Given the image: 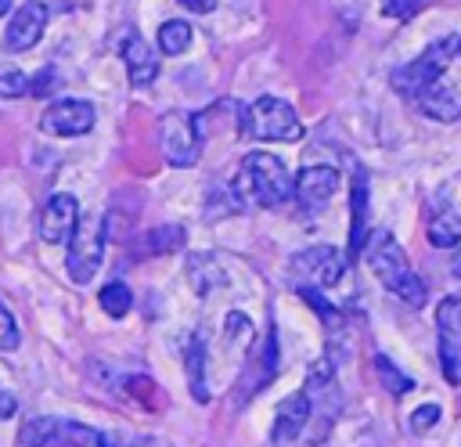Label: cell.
<instances>
[{
	"label": "cell",
	"mask_w": 461,
	"mask_h": 447,
	"mask_svg": "<svg viewBox=\"0 0 461 447\" xmlns=\"http://www.w3.org/2000/svg\"><path fill=\"white\" fill-rule=\"evenodd\" d=\"M450 267H454V270H450V274H457V278H461V252H457V256H454V263H450Z\"/></svg>",
	"instance_id": "1f68e13d"
},
{
	"label": "cell",
	"mask_w": 461,
	"mask_h": 447,
	"mask_svg": "<svg viewBox=\"0 0 461 447\" xmlns=\"http://www.w3.org/2000/svg\"><path fill=\"white\" fill-rule=\"evenodd\" d=\"M339 169H331V166H306L299 177H295V184H292V191L299 195V202H306V205H317V202H328L335 191H339Z\"/></svg>",
	"instance_id": "5bb4252c"
},
{
	"label": "cell",
	"mask_w": 461,
	"mask_h": 447,
	"mask_svg": "<svg viewBox=\"0 0 461 447\" xmlns=\"http://www.w3.org/2000/svg\"><path fill=\"white\" fill-rule=\"evenodd\" d=\"M47 29V7L40 0H29L14 11V18L7 22V32H4V47L7 50H29Z\"/></svg>",
	"instance_id": "7c38bea8"
},
{
	"label": "cell",
	"mask_w": 461,
	"mask_h": 447,
	"mask_svg": "<svg viewBox=\"0 0 461 447\" xmlns=\"http://www.w3.org/2000/svg\"><path fill=\"white\" fill-rule=\"evenodd\" d=\"M346 267H349V256L342 249H335V245H310L299 256H292V274L295 278H310L313 288L335 285Z\"/></svg>",
	"instance_id": "9c48e42d"
},
{
	"label": "cell",
	"mask_w": 461,
	"mask_h": 447,
	"mask_svg": "<svg viewBox=\"0 0 461 447\" xmlns=\"http://www.w3.org/2000/svg\"><path fill=\"white\" fill-rule=\"evenodd\" d=\"M14 407H18V404H14V397L0 386V418H11V415H14Z\"/></svg>",
	"instance_id": "f546056e"
},
{
	"label": "cell",
	"mask_w": 461,
	"mask_h": 447,
	"mask_svg": "<svg viewBox=\"0 0 461 447\" xmlns=\"http://www.w3.org/2000/svg\"><path fill=\"white\" fill-rule=\"evenodd\" d=\"M439 422V407L436 404H421L414 415H411V429L414 433H425V429H432Z\"/></svg>",
	"instance_id": "83f0119b"
},
{
	"label": "cell",
	"mask_w": 461,
	"mask_h": 447,
	"mask_svg": "<svg viewBox=\"0 0 461 447\" xmlns=\"http://www.w3.org/2000/svg\"><path fill=\"white\" fill-rule=\"evenodd\" d=\"M94 119H97V112H94L90 101H83V97H61V101H54L43 112L40 130L50 133V137H83L94 126Z\"/></svg>",
	"instance_id": "30bf717a"
},
{
	"label": "cell",
	"mask_w": 461,
	"mask_h": 447,
	"mask_svg": "<svg viewBox=\"0 0 461 447\" xmlns=\"http://www.w3.org/2000/svg\"><path fill=\"white\" fill-rule=\"evenodd\" d=\"M97 299H101V310H104L108 317H126L130 306H133V292H130V285H122V281H108Z\"/></svg>",
	"instance_id": "44dd1931"
},
{
	"label": "cell",
	"mask_w": 461,
	"mask_h": 447,
	"mask_svg": "<svg viewBox=\"0 0 461 447\" xmlns=\"http://www.w3.org/2000/svg\"><path fill=\"white\" fill-rule=\"evenodd\" d=\"M29 94V79L22 68H0V97H22Z\"/></svg>",
	"instance_id": "484cf974"
},
{
	"label": "cell",
	"mask_w": 461,
	"mask_h": 447,
	"mask_svg": "<svg viewBox=\"0 0 461 447\" xmlns=\"http://www.w3.org/2000/svg\"><path fill=\"white\" fill-rule=\"evenodd\" d=\"M364 245H367V267L375 270V278H378L396 299H403L407 306H414V310L425 306V299H429L425 281L411 270V260H407L403 245H400L389 231L371 234Z\"/></svg>",
	"instance_id": "6da1fadb"
},
{
	"label": "cell",
	"mask_w": 461,
	"mask_h": 447,
	"mask_svg": "<svg viewBox=\"0 0 461 447\" xmlns=\"http://www.w3.org/2000/svg\"><path fill=\"white\" fill-rule=\"evenodd\" d=\"M101 256H104V216H101V213L79 216L72 238H68V256H65L68 278H72L76 285H86V281L97 274Z\"/></svg>",
	"instance_id": "277c9868"
},
{
	"label": "cell",
	"mask_w": 461,
	"mask_h": 447,
	"mask_svg": "<svg viewBox=\"0 0 461 447\" xmlns=\"http://www.w3.org/2000/svg\"><path fill=\"white\" fill-rule=\"evenodd\" d=\"M76 220H79V202L72 195L58 191V195L47 198V205L40 213V238L47 245H65L76 231Z\"/></svg>",
	"instance_id": "8fae6325"
},
{
	"label": "cell",
	"mask_w": 461,
	"mask_h": 447,
	"mask_svg": "<svg viewBox=\"0 0 461 447\" xmlns=\"http://www.w3.org/2000/svg\"><path fill=\"white\" fill-rule=\"evenodd\" d=\"M187 11H194V14H209L212 7H216V0H180Z\"/></svg>",
	"instance_id": "4dcf8cb0"
},
{
	"label": "cell",
	"mask_w": 461,
	"mask_h": 447,
	"mask_svg": "<svg viewBox=\"0 0 461 447\" xmlns=\"http://www.w3.org/2000/svg\"><path fill=\"white\" fill-rule=\"evenodd\" d=\"M18 342H22L18 321H14V314L7 310V303L0 299V350H18Z\"/></svg>",
	"instance_id": "cb8c5ba5"
},
{
	"label": "cell",
	"mask_w": 461,
	"mask_h": 447,
	"mask_svg": "<svg viewBox=\"0 0 461 447\" xmlns=\"http://www.w3.org/2000/svg\"><path fill=\"white\" fill-rule=\"evenodd\" d=\"M119 54H122V65H126V76H130L133 87H148V83L158 76V58H155L151 43L140 40L137 29H130V32L122 36Z\"/></svg>",
	"instance_id": "4fadbf2b"
},
{
	"label": "cell",
	"mask_w": 461,
	"mask_h": 447,
	"mask_svg": "<svg viewBox=\"0 0 461 447\" xmlns=\"http://www.w3.org/2000/svg\"><path fill=\"white\" fill-rule=\"evenodd\" d=\"M54 90H58V72H54L50 65L40 68V72L29 79V94H32V97H50Z\"/></svg>",
	"instance_id": "4316f807"
},
{
	"label": "cell",
	"mask_w": 461,
	"mask_h": 447,
	"mask_svg": "<svg viewBox=\"0 0 461 447\" xmlns=\"http://www.w3.org/2000/svg\"><path fill=\"white\" fill-rule=\"evenodd\" d=\"M11 11V0H0V14H7Z\"/></svg>",
	"instance_id": "d6a6232c"
},
{
	"label": "cell",
	"mask_w": 461,
	"mask_h": 447,
	"mask_svg": "<svg viewBox=\"0 0 461 447\" xmlns=\"http://www.w3.org/2000/svg\"><path fill=\"white\" fill-rule=\"evenodd\" d=\"M429 242L439 245V249H454V245L461 242V216H454V213L432 216V224H429Z\"/></svg>",
	"instance_id": "603a6c76"
},
{
	"label": "cell",
	"mask_w": 461,
	"mask_h": 447,
	"mask_svg": "<svg viewBox=\"0 0 461 447\" xmlns=\"http://www.w3.org/2000/svg\"><path fill=\"white\" fill-rule=\"evenodd\" d=\"M306 425H310V397L299 389V393H292L288 400H281V407H277L274 443H292Z\"/></svg>",
	"instance_id": "9a60e30c"
},
{
	"label": "cell",
	"mask_w": 461,
	"mask_h": 447,
	"mask_svg": "<svg viewBox=\"0 0 461 447\" xmlns=\"http://www.w3.org/2000/svg\"><path fill=\"white\" fill-rule=\"evenodd\" d=\"M299 296H303V299H306V303L324 317V324H328V328H339V321H342V317H339V310H331V306L324 303V296H321L313 285H303V288H299Z\"/></svg>",
	"instance_id": "d4e9b609"
},
{
	"label": "cell",
	"mask_w": 461,
	"mask_h": 447,
	"mask_svg": "<svg viewBox=\"0 0 461 447\" xmlns=\"http://www.w3.org/2000/svg\"><path fill=\"white\" fill-rule=\"evenodd\" d=\"M349 205H353L349 252H360V249H364V242H367V231H364V224H367V184H364V177H357V180H353V187H349Z\"/></svg>",
	"instance_id": "ac0fdd59"
},
{
	"label": "cell",
	"mask_w": 461,
	"mask_h": 447,
	"mask_svg": "<svg viewBox=\"0 0 461 447\" xmlns=\"http://www.w3.org/2000/svg\"><path fill=\"white\" fill-rule=\"evenodd\" d=\"M184 368H187L191 397H194L198 404H205V400H209V389H205V342H202V335H191V339H187Z\"/></svg>",
	"instance_id": "e0dca14e"
},
{
	"label": "cell",
	"mask_w": 461,
	"mask_h": 447,
	"mask_svg": "<svg viewBox=\"0 0 461 447\" xmlns=\"http://www.w3.org/2000/svg\"><path fill=\"white\" fill-rule=\"evenodd\" d=\"M238 195H249L256 205H281L288 195H292V180H288V169L277 155L270 151H252L245 155L241 162V173H238V184H234Z\"/></svg>",
	"instance_id": "7a4b0ae2"
},
{
	"label": "cell",
	"mask_w": 461,
	"mask_h": 447,
	"mask_svg": "<svg viewBox=\"0 0 461 447\" xmlns=\"http://www.w3.org/2000/svg\"><path fill=\"white\" fill-rule=\"evenodd\" d=\"M454 54H457V36H443V40L429 43L411 65L393 68V76H389L393 90L403 94V97H418L425 87H432V83L443 79V68H447V61H450Z\"/></svg>",
	"instance_id": "3957f363"
},
{
	"label": "cell",
	"mask_w": 461,
	"mask_h": 447,
	"mask_svg": "<svg viewBox=\"0 0 461 447\" xmlns=\"http://www.w3.org/2000/svg\"><path fill=\"white\" fill-rule=\"evenodd\" d=\"M457 54H461V40H457Z\"/></svg>",
	"instance_id": "836d02e7"
},
{
	"label": "cell",
	"mask_w": 461,
	"mask_h": 447,
	"mask_svg": "<svg viewBox=\"0 0 461 447\" xmlns=\"http://www.w3.org/2000/svg\"><path fill=\"white\" fill-rule=\"evenodd\" d=\"M158 148L169 166H194L202 155V119L191 112H166L158 119Z\"/></svg>",
	"instance_id": "5b68a950"
},
{
	"label": "cell",
	"mask_w": 461,
	"mask_h": 447,
	"mask_svg": "<svg viewBox=\"0 0 461 447\" xmlns=\"http://www.w3.org/2000/svg\"><path fill=\"white\" fill-rule=\"evenodd\" d=\"M184 245V227L180 224H162V227H155V231H148L144 238H140V256H162V252H173V249H180Z\"/></svg>",
	"instance_id": "d6986e66"
},
{
	"label": "cell",
	"mask_w": 461,
	"mask_h": 447,
	"mask_svg": "<svg viewBox=\"0 0 461 447\" xmlns=\"http://www.w3.org/2000/svg\"><path fill=\"white\" fill-rule=\"evenodd\" d=\"M414 101H418V108H421L429 119H436V123H454V119H461V97H457L454 87L432 83V87H425Z\"/></svg>",
	"instance_id": "2e32d148"
},
{
	"label": "cell",
	"mask_w": 461,
	"mask_h": 447,
	"mask_svg": "<svg viewBox=\"0 0 461 447\" xmlns=\"http://www.w3.org/2000/svg\"><path fill=\"white\" fill-rule=\"evenodd\" d=\"M375 375H378V382H382L393 397H403V393H411V389H414L411 375H403V371H400L385 353H378V357H375Z\"/></svg>",
	"instance_id": "7402d4cb"
},
{
	"label": "cell",
	"mask_w": 461,
	"mask_h": 447,
	"mask_svg": "<svg viewBox=\"0 0 461 447\" xmlns=\"http://www.w3.org/2000/svg\"><path fill=\"white\" fill-rule=\"evenodd\" d=\"M429 0H385V14L389 18H414Z\"/></svg>",
	"instance_id": "f1b7e54d"
},
{
	"label": "cell",
	"mask_w": 461,
	"mask_h": 447,
	"mask_svg": "<svg viewBox=\"0 0 461 447\" xmlns=\"http://www.w3.org/2000/svg\"><path fill=\"white\" fill-rule=\"evenodd\" d=\"M245 130L259 141H299L303 137V123H299L295 108L274 94H263L249 105Z\"/></svg>",
	"instance_id": "8992f818"
},
{
	"label": "cell",
	"mask_w": 461,
	"mask_h": 447,
	"mask_svg": "<svg viewBox=\"0 0 461 447\" xmlns=\"http://www.w3.org/2000/svg\"><path fill=\"white\" fill-rule=\"evenodd\" d=\"M436 328L443 375L450 386H461V296H447L436 306Z\"/></svg>",
	"instance_id": "ba28073f"
},
{
	"label": "cell",
	"mask_w": 461,
	"mask_h": 447,
	"mask_svg": "<svg viewBox=\"0 0 461 447\" xmlns=\"http://www.w3.org/2000/svg\"><path fill=\"white\" fill-rule=\"evenodd\" d=\"M191 40H194V32H191V25L184 18H169V22L158 25V50L169 54V58L184 54L191 47Z\"/></svg>",
	"instance_id": "ffe728a7"
},
{
	"label": "cell",
	"mask_w": 461,
	"mask_h": 447,
	"mask_svg": "<svg viewBox=\"0 0 461 447\" xmlns=\"http://www.w3.org/2000/svg\"><path fill=\"white\" fill-rule=\"evenodd\" d=\"M18 440H22V447H97L101 433L83 425V422H72V418L40 415V418H29L22 425Z\"/></svg>",
	"instance_id": "52a82bcc"
}]
</instances>
